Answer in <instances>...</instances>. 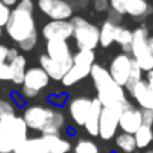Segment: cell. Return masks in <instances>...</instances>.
Returning <instances> with one entry per match:
<instances>
[{
	"label": "cell",
	"instance_id": "cell-32",
	"mask_svg": "<svg viewBox=\"0 0 153 153\" xmlns=\"http://www.w3.org/2000/svg\"><path fill=\"white\" fill-rule=\"evenodd\" d=\"M37 43H39V33H36V34L30 36L28 39H25L24 42H21L18 45V49L21 52H33L36 49Z\"/></svg>",
	"mask_w": 153,
	"mask_h": 153
},
{
	"label": "cell",
	"instance_id": "cell-3",
	"mask_svg": "<svg viewBox=\"0 0 153 153\" xmlns=\"http://www.w3.org/2000/svg\"><path fill=\"white\" fill-rule=\"evenodd\" d=\"M4 31L13 43L19 45L21 42L28 39L30 36L39 33L37 25H36V19H34V13L13 7L10 10V16L4 25Z\"/></svg>",
	"mask_w": 153,
	"mask_h": 153
},
{
	"label": "cell",
	"instance_id": "cell-20",
	"mask_svg": "<svg viewBox=\"0 0 153 153\" xmlns=\"http://www.w3.org/2000/svg\"><path fill=\"white\" fill-rule=\"evenodd\" d=\"M9 65V70H10V82L16 86H21L22 82H24V76H25V71H27V58L19 53L13 61L10 62H6Z\"/></svg>",
	"mask_w": 153,
	"mask_h": 153
},
{
	"label": "cell",
	"instance_id": "cell-19",
	"mask_svg": "<svg viewBox=\"0 0 153 153\" xmlns=\"http://www.w3.org/2000/svg\"><path fill=\"white\" fill-rule=\"evenodd\" d=\"M101 110L102 105L100 104V101L97 98H92V105L89 110V114L86 117V122L83 125L86 134L89 137H98V123H100V116H101Z\"/></svg>",
	"mask_w": 153,
	"mask_h": 153
},
{
	"label": "cell",
	"instance_id": "cell-17",
	"mask_svg": "<svg viewBox=\"0 0 153 153\" xmlns=\"http://www.w3.org/2000/svg\"><path fill=\"white\" fill-rule=\"evenodd\" d=\"M49 83H51V79L45 73V70L40 68L39 65H34V67L27 68L25 76H24V82L21 86H25V88L33 89V91L40 94L43 89H46L49 86Z\"/></svg>",
	"mask_w": 153,
	"mask_h": 153
},
{
	"label": "cell",
	"instance_id": "cell-5",
	"mask_svg": "<svg viewBox=\"0 0 153 153\" xmlns=\"http://www.w3.org/2000/svg\"><path fill=\"white\" fill-rule=\"evenodd\" d=\"M95 64V51H76L73 53V64L61 80L62 88H71L89 77L92 65Z\"/></svg>",
	"mask_w": 153,
	"mask_h": 153
},
{
	"label": "cell",
	"instance_id": "cell-33",
	"mask_svg": "<svg viewBox=\"0 0 153 153\" xmlns=\"http://www.w3.org/2000/svg\"><path fill=\"white\" fill-rule=\"evenodd\" d=\"M91 6L95 13H107L110 10L108 0H91Z\"/></svg>",
	"mask_w": 153,
	"mask_h": 153
},
{
	"label": "cell",
	"instance_id": "cell-15",
	"mask_svg": "<svg viewBox=\"0 0 153 153\" xmlns=\"http://www.w3.org/2000/svg\"><path fill=\"white\" fill-rule=\"evenodd\" d=\"M45 53L59 64L71 65L73 64V51L68 42L65 40H48L45 42Z\"/></svg>",
	"mask_w": 153,
	"mask_h": 153
},
{
	"label": "cell",
	"instance_id": "cell-10",
	"mask_svg": "<svg viewBox=\"0 0 153 153\" xmlns=\"http://www.w3.org/2000/svg\"><path fill=\"white\" fill-rule=\"evenodd\" d=\"M91 105H92V98L86 95H77V97H73L70 101H67L65 107H67L70 120L73 122L74 126L83 128L86 117L89 114Z\"/></svg>",
	"mask_w": 153,
	"mask_h": 153
},
{
	"label": "cell",
	"instance_id": "cell-38",
	"mask_svg": "<svg viewBox=\"0 0 153 153\" xmlns=\"http://www.w3.org/2000/svg\"><path fill=\"white\" fill-rule=\"evenodd\" d=\"M10 82V70L6 62L0 64V82Z\"/></svg>",
	"mask_w": 153,
	"mask_h": 153
},
{
	"label": "cell",
	"instance_id": "cell-28",
	"mask_svg": "<svg viewBox=\"0 0 153 153\" xmlns=\"http://www.w3.org/2000/svg\"><path fill=\"white\" fill-rule=\"evenodd\" d=\"M71 149L73 153H100L98 144L89 138H79Z\"/></svg>",
	"mask_w": 153,
	"mask_h": 153
},
{
	"label": "cell",
	"instance_id": "cell-26",
	"mask_svg": "<svg viewBox=\"0 0 153 153\" xmlns=\"http://www.w3.org/2000/svg\"><path fill=\"white\" fill-rule=\"evenodd\" d=\"M134 138H135L137 149H140V150H147L149 146L153 143V126L141 125L140 129L134 134Z\"/></svg>",
	"mask_w": 153,
	"mask_h": 153
},
{
	"label": "cell",
	"instance_id": "cell-18",
	"mask_svg": "<svg viewBox=\"0 0 153 153\" xmlns=\"http://www.w3.org/2000/svg\"><path fill=\"white\" fill-rule=\"evenodd\" d=\"M39 67L45 70V73L49 76L51 80L55 82H61L62 77L65 76V73L70 70L71 65H65V64H59L56 61L51 59L45 52L39 55Z\"/></svg>",
	"mask_w": 153,
	"mask_h": 153
},
{
	"label": "cell",
	"instance_id": "cell-7",
	"mask_svg": "<svg viewBox=\"0 0 153 153\" xmlns=\"http://www.w3.org/2000/svg\"><path fill=\"white\" fill-rule=\"evenodd\" d=\"M34 3L49 21H70L76 15L68 0H34Z\"/></svg>",
	"mask_w": 153,
	"mask_h": 153
},
{
	"label": "cell",
	"instance_id": "cell-29",
	"mask_svg": "<svg viewBox=\"0 0 153 153\" xmlns=\"http://www.w3.org/2000/svg\"><path fill=\"white\" fill-rule=\"evenodd\" d=\"M143 79H144V73H143V70L138 67V64H137L135 61H132L131 71H129V77H128V82H126V85H125V91L131 89L135 83H138V82L143 80Z\"/></svg>",
	"mask_w": 153,
	"mask_h": 153
},
{
	"label": "cell",
	"instance_id": "cell-49",
	"mask_svg": "<svg viewBox=\"0 0 153 153\" xmlns=\"http://www.w3.org/2000/svg\"><path fill=\"white\" fill-rule=\"evenodd\" d=\"M111 153H116V152H111Z\"/></svg>",
	"mask_w": 153,
	"mask_h": 153
},
{
	"label": "cell",
	"instance_id": "cell-23",
	"mask_svg": "<svg viewBox=\"0 0 153 153\" xmlns=\"http://www.w3.org/2000/svg\"><path fill=\"white\" fill-rule=\"evenodd\" d=\"M114 43L120 46L122 53L131 55V43H132V30L129 27H125L123 24L116 27L114 33Z\"/></svg>",
	"mask_w": 153,
	"mask_h": 153
},
{
	"label": "cell",
	"instance_id": "cell-41",
	"mask_svg": "<svg viewBox=\"0 0 153 153\" xmlns=\"http://www.w3.org/2000/svg\"><path fill=\"white\" fill-rule=\"evenodd\" d=\"M7 51H9V46H6L4 43H0V64L6 62V59H7Z\"/></svg>",
	"mask_w": 153,
	"mask_h": 153
},
{
	"label": "cell",
	"instance_id": "cell-1",
	"mask_svg": "<svg viewBox=\"0 0 153 153\" xmlns=\"http://www.w3.org/2000/svg\"><path fill=\"white\" fill-rule=\"evenodd\" d=\"M89 77L92 79V83L97 92L95 98L100 101L102 107H123L129 101L125 88L119 86L111 79V76L108 74L104 65L95 62L92 65Z\"/></svg>",
	"mask_w": 153,
	"mask_h": 153
},
{
	"label": "cell",
	"instance_id": "cell-4",
	"mask_svg": "<svg viewBox=\"0 0 153 153\" xmlns=\"http://www.w3.org/2000/svg\"><path fill=\"white\" fill-rule=\"evenodd\" d=\"M73 40L77 51H95L100 46V27L83 15H74L71 19Z\"/></svg>",
	"mask_w": 153,
	"mask_h": 153
},
{
	"label": "cell",
	"instance_id": "cell-43",
	"mask_svg": "<svg viewBox=\"0 0 153 153\" xmlns=\"http://www.w3.org/2000/svg\"><path fill=\"white\" fill-rule=\"evenodd\" d=\"M144 80L149 83V86L153 89V71H149V73H144Z\"/></svg>",
	"mask_w": 153,
	"mask_h": 153
},
{
	"label": "cell",
	"instance_id": "cell-44",
	"mask_svg": "<svg viewBox=\"0 0 153 153\" xmlns=\"http://www.w3.org/2000/svg\"><path fill=\"white\" fill-rule=\"evenodd\" d=\"M0 1H1L3 4H6L7 7L13 9V7H15V6L18 4V1H19V0H0Z\"/></svg>",
	"mask_w": 153,
	"mask_h": 153
},
{
	"label": "cell",
	"instance_id": "cell-34",
	"mask_svg": "<svg viewBox=\"0 0 153 153\" xmlns=\"http://www.w3.org/2000/svg\"><path fill=\"white\" fill-rule=\"evenodd\" d=\"M68 3L73 7L74 13L76 12H85L91 6V0H68Z\"/></svg>",
	"mask_w": 153,
	"mask_h": 153
},
{
	"label": "cell",
	"instance_id": "cell-9",
	"mask_svg": "<svg viewBox=\"0 0 153 153\" xmlns=\"http://www.w3.org/2000/svg\"><path fill=\"white\" fill-rule=\"evenodd\" d=\"M132 56L128 53H117L111 58L110 64H108V74L111 76V79L122 88H125L128 77H129V71H131V65H132Z\"/></svg>",
	"mask_w": 153,
	"mask_h": 153
},
{
	"label": "cell",
	"instance_id": "cell-22",
	"mask_svg": "<svg viewBox=\"0 0 153 153\" xmlns=\"http://www.w3.org/2000/svg\"><path fill=\"white\" fill-rule=\"evenodd\" d=\"M64 129H67V117L64 114V111L61 108H55L53 114H52L49 123L46 125V128L43 129V132L40 135H55V134H61Z\"/></svg>",
	"mask_w": 153,
	"mask_h": 153
},
{
	"label": "cell",
	"instance_id": "cell-42",
	"mask_svg": "<svg viewBox=\"0 0 153 153\" xmlns=\"http://www.w3.org/2000/svg\"><path fill=\"white\" fill-rule=\"evenodd\" d=\"M21 52L18 48H9V51H7V59H6V62H10V61H13L18 55H19Z\"/></svg>",
	"mask_w": 153,
	"mask_h": 153
},
{
	"label": "cell",
	"instance_id": "cell-14",
	"mask_svg": "<svg viewBox=\"0 0 153 153\" xmlns=\"http://www.w3.org/2000/svg\"><path fill=\"white\" fill-rule=\"evenodd\" d=\"M128 95L140 110H153V89L144 79L128 89Z\"/></svg>",
	"mask_w": 153,
	"mask_h": 153
},
{
	"label": "cell",
	"instance_id": "cell-39",
	"mask_svg": "<svg viewBox=\"0 0 153 153\" xmlns=\"http://www.w3.org/2000/svg\"><path fill=\"white\" fill-rule=\"evenodd\" d=\"M105 19L111 21V22L116 24V25H120V24H122V19H123V15H119V13H116V12H113V10H108V12L105 13Z\"/></svg>",
	"mask_w": 153,
	"mask_h": 153
},
{
	"label": "cell",
	"instance_id": "cell-30",
	"mask_svg": "<svg viewBox=\"0 0 153 153\" xmlns=\"http://www.w3.org/2000/svg\"><path fill=\"white\" fill-rule=\"evenodd\" d=\"M13 114H16V105L12 102V100L0 98V119L13 116Z\"/></svg>",
	"mask_w": 153,
	"mask_h": 153
},
{
	"label": "cell",
	"instance_id": "cell-37",
	"mask_svg": "<svg viewBox=\"0 0 153 153\" xmlns=\"http://www.w3.org/2000/svg\"><path fill=\"white\" fill-rule=\"evenodd\" d=\"M19 94H21V97H22L24 100H34V98L39 97V92H36V91H33V89H28V88H25V86H21Z\"/></svg>",
	"mask_w": 153,
	"mask_h": 153
},
{
	"label": "cell",
	"instance_id": "cell-2",
	"mask_svg": "<svg viewBox=\"0 0 153 153\" xmlns=\"http://www.w3.org/2000/svg\"><path fill=\"white\" fill-rule=\"evenodd\" d=\"M28 138V128L18 114L0 119V153H13Z\"/></svg>",
	"mask_w": 153,
	"mask_h": 153
},
{
	"label": "cell",
	"instance_id": "cell-24",
	"mask_svg": "<svg viewBox=\"0 0 153 153\" xmlns=\"http://www.w3.org/2000/svg\"><path fill=\"white\" fill-rule=\"evenodd\" d=\"M13 153H48L45 141L42 135L36 137H28L24 143H21Z\"/></svg>",
	"mask_w": 153,
	"mask_h": 153
},
{
	"label": "cell",
	"instance_id": "cell-27",
	"mask_svg": "<svg viewBox=\"0 0 153 153\" xmlns=\"http://www.w3.org/2000/svg\"><path fill=\"white\" fill-rule=\"evenodd\" d=\"M114 146L122 153H134L137 150L135 138L132 134H125V132L117 134L114 137Z\"/></svg>",
	"mask_w": 153,
	"mask_h": 153
},
{
	"label": "cell",
	"instance_id": "cell-11",
	"mask_svg": "<svg viewBox=\"0 0 153 153\" xmlns=\"http://www.w3.org/2000/svg\"><path fill=\"white\" fill-rule=\"evenodd\" d=\"M143 125V119H141V110L138 107H135L132 101L126 102L122 107L120 116H119V129L120 132L125 134H135L140 126Z\"/></svg>",
	"mask_w": 153,
	"mask_h": 153
},
{
	"label": "cell",
	"instance_id": "cell-46",
	"mask_svg": "<svg viewBox=\"0 0 153 153\" xmlns=\"http://www.w3.org/2000/svg\"><path fill=\"white\" fill-rule=\"evenodd\" d=\"M143 153H153V149H147V150H144Z\"/></svg>",
	"mask_w": 153,
	"mask_h": 153
},
{
	"label": "cell",
	"instance_id": "cell-21",
	"mask_svg": "<svg viewBox=\"0 0 153 153\" xmlns=\"http://www.w3.org/2000/svg\"><path fill=\"white\" fill-rule=\"evenodd\" d=\"M48 153H70L71 150V143L62 137L61 134L55 135H42Z\"/></svg>",
	"mask_w": 153,
	"mask_h": 153
},
{
	"label": "cell",
	"instance_id": "cell-12",
	"mask_svg": "<svg viewBox=\"0 0 153 153\" xmlns=\"http://www.w3.org/2000/svg\"><path fill=\"white\" fill-rule=\"evenodd\" d=\"M40 36L48 40H65L73 37V27L70 21H48L40 28Z\"/></svg>",
	"mask_w": 153,
	"mask_h": 153
},
{
	"label": "cell",
	"instance_id": "cell-45",
	"mask_svg": "<svg viewBox=\"0 0 153 153\" xmlns=\"http://www.w3.org/2000/svg\"><path fill=\"white\" fill-rule=\"evenodd\" d=\"M147 51L153 53V33H150V36L147 37Z\"/></svg>",
	"mask_w": 153,
	"mask_h": 153
},
{
	"label": "cell",
	"instance_id": "cell-35",
	"mask_svg": "<svg viewBox=\"0 0 153 153\" xmlns=\"http://www.w3.org/2000/svg\"><path fill=\"white\" fill-rule=\"evenodd\" d=\"M108 4H110V10H113L119 15H125L126 0H108Z\"/></svg>",
	"mask_w": 153,
	"mask_h": 153
},
{
	"label": "cell",
	"instance_id": "cell-48",
	"mask_svg": "<svg viewBox=\"0 0 153 153\" xmlns=\"http://www.w3.org/2000/svg\"><path fill=\"white\" fill-rule=\"evenodd\" d=\"M150 27H152V30H153V15H152V25Z\"/></svg>",
	"mask_w": 153,
	"mask_h": 153
},
{
	"label": "cell",
	"instance_id": "cell-25",
	"mask_svg": "<svg viewBox=\"0 0 153 153\" xmlns=\"http://www.w3.org/2000/svg\"><path fill=\"white\" fill-rule=\"evenodd\" d=\"M116 24H113L108 19H104L100 25V46L107 49L114 43V33H116Z\"/></svg>",
	"mask_w": 153,
	"mask_h": 153
},
{
	"label": "cell",
	"instance_id": "cell-13",
	"mask_svg": "<svg viewBox=\"0 0 153 153\" xmlns=\"http://www.w3.org/2000/svg\"><path fill=\"white\" fill-rule=\"evenodd\" d=\"M150 27H147L146 24H138V27L132 30L131 56L134 61H140L150 53L147 51V37L150 36Z\"/></svg>",
	"mask_w": 153,
	"mask_h": 153
},
{
	"label": "cell",
	"instance_id": "cell-6",
	"mask_svg": "<svg viewBox=\"0 0 153 153\" xmlns=\"http://www.w3.org/2000/svg\"><path fill=\"white\" fill-rule=\"evenodd\" d=\"M55 108L51 105H43V104H30L22 108V119L28 128V131H36V132H43L46 125L49 123Z\"/></svg>",
	"mask_w": 153,
	"mask_h": 153
},
{
	"label": "cell",
	"instance_id": "cell-40",
	"mask_svg": "<svg viewBox=\"0 0 153 153\" xmlns=\"http://www.w3.org/2000/svg\"><path fill=\"white\" fill-rule=\"evenodd\" d=\"M141 119L143 125L153 126V110H141Z\"/></svg>",
	"mask_w": 153,
	"mask_h": 153
},
{
	"label": "cell",
	"instance_id": "cell-47",
	"mask_svg": "<svg viewBox=\"0 0 153 153\" xmlns=\"http://www.w3.org/2000/svg\"><path fill=\"white\" fill-rule=\"evenodd\" d=\"M1 36H3V28L0 27V39H1Z\"/></svg>",
	"mask_w": 153,
	"mask_h": 153
},
{
	"label": "cell",
	"instance_id": "cell-36",
	"mask_svg": "<svg viewBox=\"0 0 153 153\" xmlns=\"http://www.w3.org/2000/svg\"><path fill=\"white\" fill-rule=\"evenodd\" d=\"M10 10H12L10 7H7L6 4H3L0 1V27L1 28H4V25H6L9 16H10Z\"/></svg>",
	"mask_w": 153,
	"mask_h": 153
},
{
	"label": "cell",
	"instance_id": "cell-31",
	"mask_svg": "<svg viewBox=\"0 0 153 153\" xmlns=\"http://www.w3.org/2000/svg\"><path fill=\"white\" fill-rule=\"evenodd\" d=\"M67 101H68V98H67V94H64V92H56V94L48 95V104L53 108L64 107L67 104Z\"/></svg>",
	"mask_w": 153,
	"mask_h": 153
},
{
	"label": "cell",
	"instance_id": "cell-8",
	"mask_svg": "<svg viewBox=\"0 0 153 153\" xmlns=\"http://www.w3.org/2000/svg\"><path fill=\"white\" fill-rule=\"evenodd\" d=\"M120 111L122 107H102L98 123V137L102 141H110L117 135Z\"/></svg>",
	"mask_w": 153,
	"mask_h": 153
},
{
	"label": "cell",
	"instance_id": "cell-16",
	"mask_svg": "<svg viewBox=\"0 0 153 153\" xmlns=\"http://www.w3.org/2000/svg\"><path fill=\"white\" fill-rule=\"evenodd\" d=\"M125 15L131 19L144 24L146 19L152 18L153 15V1L152 0H126Z\"/></svg>",
	"mask_w": 153,
	"mask_h": 153
}]
</instances>
